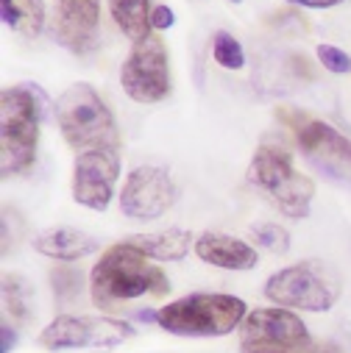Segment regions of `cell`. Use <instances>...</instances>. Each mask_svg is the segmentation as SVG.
I'll list each match as a JSON object with an SVG mask.
<instances>
[{"label": "cell", "instance_id": "obj_1", "mask_svg": "<svg viewBox=\"0 0 351 353\" xmlns=\"http://www.w3.org/2000/svg\"><path fill=\"white\" fill-rule=\"evenodd\" d=\"M167 290H170L167 276L126 239L106 248L90 273V295L101 309H112L140 295L162 298L167 295Z\"/></svg>", "mask_w": 351, "mask_h": 353}, {"label": "cell", "instance_id": "obj_2", "mask_svg": "<svg viewBox=\"0 0 351 353\" xmlns=\"http://www.w3.org/2000/svg\"><path fill=\"white\" fill-rule=\"evenodd\" d=\"M56 120L67 145L84 150H120V134L112 112L90 83H73L56 103Z\"/></svg>", "mask_w": 351, "mask_h": 353}, {"label": "cell", "instance_id": "obj_3", "mask_svg": "<svg viewBox=\"0 0 351 353\" xmlns=\"http://www.w3.org/2000/svg\"><path fill=\"white\" fill-rule=\"evenodd\" d=\"M39 95L31 86H9L0 95V172L3 179L26 172L37 159Z\"/></svg>", "mask_w": 351, "mask_h": 353}, {"label": "cell", "instance_id": "obj_4", "mask_svg": "<svg viewBox=\"0 0 351 353\" xmlns=\"http://www.w3.org/2000/svg\"><path fill=\"white\" fill-rule=\"evenodd\" d=\"M245 320V301L223 292H196L156 312L162 331L176 336H226Z\"/></svg>", "mask_w": 351, "mask_h": 353}, {"label": "cell", "instance_id": "obj_5", "mask_svg": "<svg viewBox=\"0 0 351 353\" xmlns=\"http://www.w3.org/2000/svg\"><path fill=\"white\" fill-rule=\"evenodd\" d=\"M248 184L256 187L262 195H268L271 203L290 220H304L312 209L315 184L310 175L298 172L293 167L290 153L262 145L256 148L251 164H248Z\"/></svg>", "mask_w": 351, "mask_h": 353}, {"label": "cell", "instance_id": "obj_6", "mask_svg": "<svg viewBox=\"0 0 351 353\" xmlns=\"http://www.w3.org/2000/svg\"><path fill=\"white\" fill-rule=\"evenodd\" d=\"M276 117L290 128L298 148L304 150V156L318 172H323L329 181L351 190V139L348 137H343L329 123L290 106H282Z\"/></svg>", "mask_w": 351, "mask_h": 353}, {"label": "cell", "instance_id": "obj_7", "mask_svg": "<svg viewBox=\"0 0 351 353\" xmlns=\"http://www.w3.org/2000/svg\"><path fill=\"white\" fill-rule=\"evenodd\" d=\"M265 298L282 309L329 312L337 298V281L326 270V264L301 261L274 273L265 281Z\"/></svg>", "mask_w": 351, "mask_h": 353}, {"label": "cell", "instance_id": "obj_8", "mask_svg": "<svg viewBox=\"0 0 351 353\" xmlns=\"http://www.w3.org/2000/svg\"><path fill=\"white\" fill-rule=\"evenodd\" d=\"M134 328L123 320L104 314H59L39 334V345L48 350L70 347H115L126 342Z\"/></svg>", "mask_w": 351, "mask_h": 353}, {"label": "cell", "instance_id": "obj_9", "mask_svg": "<svg viewBox=\"0 0 351 353\" xmlns=\"http://www.w3.org/2000/svg\"><path fill=\"white\" fill-rule=\"evenodd\" d=\"M123 92L137 103H159L170 95V64L159 37L137 42L120 67Z\"/></svg>", "mask_w": 351, "mask_h": 353}, {"label": "cell", "instance_id": "obj_10", "mask_svg": "<svg viewBox=\"0 0 351 353\" xmlns=\"http://www.w3.org/2000/svg\"><path fill=\"white\" fill-rule=\"evenodd\" d=\"M310 331L290 309H256L243 320L240 350L243 353H285L310 342Z\"/></svg>", "mask_w": 351, "mask_h": 353}, {"label": "cell", "instance_id": "obj_11", "mask_svg": "<svg viewBox=\"0 0 351 353\" xmlns=\"http://www.w3.org/2000/svg\"><path fill=\"white\" fill-rule=\"evenodd\" d=\"M120 175V153L117 150H84L73 164V201L104 212L112 203L115 184Z\"/></svg>", "mask_w": 351, "mask_h": 353}, {"label": "cell", "instance_id": "obj_12", "mask_svg": "<svg viewBox=\"0 0 351 353\" xmlns=\"http://www.w3.org/2000/svg\"><path fill=\"white\" fill-rule=\"evenodd\" d=\"M176 201V187L164 167L142 164L134 167L120 192V209L131 220H156Z\"/></svg>", "mask_w": 351, "mask_h": 353}, {"label": "cell", "instance_id": "obj_13", "mask_svg": "<svg viewBox=\"0 0 351 353\" xmlns=\"http://www.w3.org/2000/svg\"><path fill=\"white\" fill-rule=\"evenodd\" d=\"M101 0H56V39L73 50L86 53L98 42Z\"/></svg>", "mask_w": 351, "mask_h": 353}, {"label": "cell", "instance_id": "obj_14", "mask_svg": "<svg viewBox=\"0 0 351 353\" xmlns=\"http://www.w3.org/2000/svg\"><path fill=\"white\" fill-rule=\"evenodd\" d=\"M196 253L201 261L215 264L220 270H251L256 264V250L229 234L220 231H207L196 239Z\"/></svg>", "mask_w": 351, "mask_h": 353}, {"label": "cell", "instance_id": "obj_15", "mask_svg": "<svg viewBox=\"0 0 351 353\" xmlns=\"http://www.w3.org/2000/svg\"><path fill=\"white\" fill-rule=\"evenodd\" d=\"M37 253L56 259V261H81L84 256H90L101 248V242L78 228H48L34 239Z\"/></svg>", "mask_w": 351, "mask_h": 353}, {"label": "cell", "instance_id": "obj_16", "mask_svg": "<svg viewBox=\"0 0 351 353\" xmlns=\"http://www.w3.org/2000/svg\"><path fill=\"white\" fill-rule=\"evenodd\" d=\"M129 245H134L140 253L156 261H179L193 248V234L184 228H164L153 234H131L126 236Z\"/></svg>", "mask_w": 351, "mask_h": 353}, {"label": "cell", "instance_id": "obj_17", "mask_svg": "<svg viewBox=\"0 0 351 353\" xmlns=\"http://www.w3.org/2000/svg\"><path fill=\"white\" fill-rule=\"evenodd\" d=\"M109 14L134 45L151 37V0H109Z\"/></svg>", "mask_w": 351, "mask_h": 353}, {"label": "cell", "instance_id": "obj_18", "mask_svg": "<svg viewBox=\"0 0 351 353\" xmlns=\"http://www.w3.org/2000/svg\"><path fill=\"white\" fill-rule=\"evenodd\" d=\"M0 14L9 28L23 37H37L45 26V3L42 0H0Z\"/></svg>", "mask_w": 351, "mask_h": 353}, {"label": "cell", "instance_id": "obj_19", "mask_svg": "<svg viewBox=\"0 0 351 353\" xmlns=\"http://www.w3.org/2000/svg\"><path fill=\"white\" fill-rule=\"evenodd\" d=\"M34 306V290L23 276H3V309L6 317H15V323H26L31 317Z\"/></svg>", "mask_w": 351, "mask_h": 353}, {"label": "cell", "instance_id": "obj_20", "mask_svg": "<svg viewBox=\"0 0 351 353\" xmlns=\"http://www.w3.org/2000/svg\"><path fill=\"white\" fill-rule=\"evenodd\" d=\"M212 56L220 67L226 70H240L245 64V53H243V45L229 34V31H218L212 37Z\"/></svg>", "mask_w": 351, "mask_h": 353}, {"label": "cell", "instance_id": "obj_21", "mask_svg": "<svg viewBox=\"0 0 351 353\" xmlns=\"http://www.w3.org/2000/svg\"><path fill=\"white\" fill-rule=\"evenodd\" d=\"M251 234H254V239H256L262 248L271 250V253H287V250H290V234H287L279 223H262V225H254Z\"/></svg>", "mask_w": 351, "mask_h": 353}, {"label": "cell", "instance_id": "obj_22", "mask_svg": "<svg viewBox=\"0 0 351 353\" xmlns=\"http://www.w3.org/2000/svg\"><path fill=\"white\" fill-rule=\"evenodd\" d=\"M50 281H53V292H56V301H73L78 298L81 292V276L73 270V268H59L50 273Z\"/></svg>", "mask_w": 351, "mask_h": 353}, {"label": "cell", "instance_id": "obj_23", "mask_svg": "<svg viewBox=\"0 0 351 353\" xmlns=\"http://www.w3.org/2000/svg\"><path fill=\"white\" fill-rule=\"evenodd\" d=\"M318 61L329 70V72H337V75H345L351 72V56L334 45H318Z\"/></svg>", "mask_w": 351, "mask_h": 353}, {"label": "cell", "instance_id": "obj_24", "mask_svg": "<svg viewBox=\"0 0 351 353\" xmlns=\"http://www.w3.org/2000/svg\"><path fill=\"white\" fill-rule=\"evenodd\" d=\"M285 353H343L337 345H332V342H315V339H310L307 345H298V347H290V350H285Z\"/></svg>", "mask_w": 351, "mask_h": 353}, {"label": "cell", "instance_id": "obj_25", "mask_svg": "<svg viewBox=\"0 0 351 353\" xmlns=\"http://www.w3.org/2000/svg\"><path fill=\"white\" fill-rule=\"evenodd\" d=\"M173 23H176V14H173L170 6H156V9H153V14H151V26H153V28L164 31V28H170Z\"/></svg>", "mask_w": 351, "mask_h": 353}, {"label": "cell", "instance_id": "obj_26", "mask_svg": "<svg viewBox=\"0 0 351 353\" xmlns=\"http://www.w3.org/2000/svg\"><path fill=\"white\" fill-rule=\"evenodd\" d=\"M287 3L307 6V9H332V6H340L343 0H287Z\"/></svg>", "mask_w": 351, "mask_h": 353}, {"label": "cell", "instance_id": "obj_27", "mask_svg": "<svg viewBox=\"0 0 351 353\" xmlns=\"http://www.w3.org/2000/svg\"><path fill=\"white\" fill-rule=\"evenodd\" d=\"M0 334H3V345H0V353H12V347L17 345V334L12 331V325H9V323H3Z\"/></svg>", "mask_w": 351, "mask_h": 353}, {"label": "cell", "instance_id": "obj_28", "mask_svg": "<svg viewBox=\"0 0 351 353\" xmlns=\"http://www.w3.org/2000/svg\"><path fill=\"white\" fill-rule=\"evenodd\" d=\"M231 3H240V0H231Z\"/></svg>", "mask_w": 351, "mask_h": 353}]
</instances>
